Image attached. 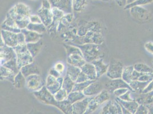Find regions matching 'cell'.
Returning <instances> with one entry per match:
<instances>
[{
  "instance_id": "cell-1",
  "label": "cell",
  "mask_w": 153,
  "mask_h": 114,
  "mask_svg": "<svg viewBox=\"0 0 153 114\" xmlns=\"http://www.w3.org/2000/svg\"><path fill=\"white\" fill-rule=\"evenodd\" d=\"M33 94L41 103L53 106L58 108L64 114H73V104L67 99L62 101H57L54 95L48 91L45 86L38 91L34 92Z\"/></svg>"
},
{
  "instance_id": "cell-2",
  "label": "cell",
  "mask_w": 153,
  "mask_h": 114,
  "mask_svg": "<svg viewBox=\"0 0 153 114\" xmlns=\"http://www.w3.org/2000/svg\"><path fill=\"white\" fill-rule=\"evenodd\" d=\"M31 12L28 6L22 3H18L9 11L7 13L16 21L21 30L26 29L30 24Z\"/></svg>"
},
{
  "instance_id": "cell-3",
  "label": "cell",
  "mask_w": 153,
  "mask_h": 114,
  "mask_svg": "<svg viewBox=\"0 0 153 114\" xmlns=\"http://www.w3.org/2000/svg\"><path fill=\"white\" fill-rule=\"evenodd\" d=\"M73 45L76 46L82 51L83 58L86 62L92 63L96 59L103 57L101 44H85Z\"/></svg>"
},
{
  "instance_id": "cell-4",
  "label": "cell",
  "mask_w": 153,
  "mask_h": 114,
  "mask_svg": "<svg viewBox=\"0 0 153 114\" xmlns=\"http://www.w3.org/2000/svg\"><path fill=\"white\" fill-rule=\"evenodd\" d=\"M13 49L16 54L17 63L19 70L26 65L34 62V58L27 49V44H18Z\"/></svg>"
},
{
  "instance_id": "cell-5",
  "label": "cell",
  "mask_w": 153,
  "mask_h": 114,
  "mask_svg": "<svg viewBox=\"0 0 153 114\" xmlns=\"http://www.w3.org/2000/svg\"><path fill=\"white\" fill-rule=\"evenodd\" d=\"M110 97V93L106 89L98 95L92 96L90 101L88 107L84 114H92L105 102L108 101Z\"/></svg>"
},
{
  "instance_id": "cell-6",
  "label": "cell",
  "mask_w": 153,
  "mask_h": 114,
  "mask_svg": "<svg viewBox=\"0 0 153 114\" xmlns=\"http://www.w3.org/2000/svg\"><path fill=\"white\" fill-rule=\"evenodd\" d=\"M124 68L123 64L120 60L111 59L108 64L106 76L110 79L121 78Z\"/></svg>"
},
{
  "instance_id": "cell-7",
  "label": "cell",
  "mask_w": 153,
  "mask_h": 114,
  "mask_svg": "<svg viewBox=\"0 0 153 114\" xmlns=\"http://www.w3.org/2000/svg\"><path fill=\"white\" fill-rule=\"evenodd\" d=\"M44 82L40 75L35 74L26 78V87L32 92L40 90L45 86Z\"/></svg>"
},
{
  "instance_id": "cell-8",
  "label": "cell",
  "mask_w": 153,
  "mask_h": 114,
  "mask_svg": "<svg viewBox=\"0 0 153 114\" xmlns=\"http://www.w3.org/2000/svg\"><path fill=\"white\" fill-rule=\"evenodd\" d=\"M16 58V53L12 47H9L4 44L2 39L1 38L0 46V61L1 66H3L7 61Z\"/></svg>"
},
{
  "instance_id": "cell-9",
  "label": "cell",
  "mask_w": 153,
  "mask_h": 114,
  "mask_svg": "<svg viewBox=\"0 0 153 114\" xmlns=\"http://www.w3.org/2000/svg\"><path fill=\"white\" fill-rule=\"evenodd\" d=\"M105 89L107 90L110 94L113 93L115 90L120 89H127L131 91H133L130 85L125 82L122 78L110 79L108 82L105 83Z\"/></svg>"
},
{
  "instance_id": "cell-10",
  "label": "cell",
  "mask_w": 153,
  "mask_h": 114,
  "mask_svg": "<svg viewBox=\"0 0 153 114\" xmlns=\"http://www.w3.org/2000/svg\"><path fill=\"white\" fill-rule=\"evenodd\" d=\"M1 38L7 46L14 48L19 44L18 33L1 30Z\"/></svg>"
},
{
  "instance_id": "cell-11",
  "label": "cell",
  "mask_w": 153,
  "mask_h": 114,
  "mask_svg": "<svg viewBox=\"0 0 153 114\" xmlns=\"http://www.w3.org/2000/svg\"><path fill=\"white\" fill-rule=\"evenodd\" d=\"M103 90L105 87L102 83L96 80L91 83L83 93L86 96H94L100 94Z\"/></svg>"
},
{
  "instance_id": "cell-12",
  "label": "cell",
  "mask_w": 153,
  "mask_h": 114,
  "mask_svg": "<svg viewBox=\"0 0 153 114\" xmlns=\"http://www.w3.org/2000/svg\"><path fill=\"white\" fill-rule=\"evenodd\" d=\"M100 114H122L121 106L117 100L108 101Z\"/></svg>"
},
{
  "instance_id": "cell-13",
  "label": "cell",
  "mask_w": 153,
  "mask_h": 114,
  "mask_svg": "<svg viewBox=\"0 0 153 114\" xmlns=\"http://www.w3.org/2000/svg\"><path fill=\"white\" fill-rule=\"evenodd\" d=\"M67 64L81 68L86 63L82 53V51L70 54L67 56Z\"/></svg>"
},
{
  "instance_id": "cell-14",
  "label": "cell",
  "mask_w": 153,
  "mask_h": 114,
  "mask_svg": "<svg viewBox=\"0 0 153 114\" xmlns=\"http://www.w3.org/2000/svg\"><path fill=\"white\" fill-rule=\"evenodd\" d=\"M51 7H57L65 13H71L73 10V0H49Z\"/></svg>"
},
{
  "instance_id": "cell-15",
  "label": "cell",
  "mask_w": 153,
  "mask_h": 114,
  "mask_svg": "<svg viewBox=\"0 0 153 114\" xmlns=\"http://www.w3.org/2000/svg\"><path fill=\"white\" fill-rule=\"evenodd\" d=\"M1 28V30L15 33H19L21 32V30L18 27L14 19L8 14H7L6 19L2 23Z\"/></svg>"
},
{
  "instance_id": "cell-16",
  "label": "cell",
  "mask_w": 153,
  "mask_h": 114,
  "mask_svg": "<svg viewBox=\"0 0 153 114\" xmlns=\"http://www.w3.org/2000/svg\"><path fill=\"white\" fill-rule=\"evenodd\" d=\"M92 96H86L82 100L73 104V114H84L86 111Z\"/></svg>"
},
{
  "instance_id": "cell-17",
  "label": "cell",
  "mask_w": 153,
  "mask_h": 114,
  "mask_svg": "<svg viewBox=\"0 0 153 114\" xmlns=\"http://www.w3.org/2000/svg\"><path fill=\"white\" fill-rule=\"evenodd\" d=\"M37 15L40 17L42 24L48 27L53 21V16L51 9H45L41 7L37 12Z\"/></svg>"
},
{
  "instance_id": "cell-18",
  "label": "cell",
  "mask_w": 153,
  "mask_h": 114,
  "mask_svg": "<svg viewBox=\"0 0 153 114\" xmlns=\"http://www.w3.org/2000/svg\"><path fill=\"white\" fill-rule=\"evenodd\" d=\"M131 14L132 16L138 21H145L150 18V14L146 9L140 7H134L131 9Z\"/></svg>"
},
{
  "instance_id": "cell-19",
  "label": "cell",
  "mask_w": 153,
  "mask_h": 114,
  "mask_svg": "<svg viewBox=\"0 0 153 114\" xmlns=\"http://www.w3.org/2000/svg\"><path fill=\"white\" fill-rule=\"evenodd\" d=\"M20 71L25 78L35 74H41V70L38 65L34 62L26 65L20 69Z\"/></svg>"
},
{
  "instance_id": "cell-20",
  "label": "cell",
  "mask_w": 153,
  "mask_h": 114,
  "mask_svg": "<svg viewBox=\"0 0 153 114\" xmlns=\"http://www.w3.org/2000/svg\"><path fill=\"white\" fill-rule=\"evenodd\" d=\"M21 32L24 34L25 38L26 44H30L37 42L42 39L43 35L37 33L36 32L24 29L21 30Z\"/></svg>"
},
{
  "instance_id": "cell-21",
  "label": "cell",
  "mask_w": 153,
  "mask_h": 114,
  "mask_svg": "<svg viewBox=\"0 0 153 114\" xmlns=\"http://www.w3.org/2000/svg\"><path fill=\"white\" fill-rule=\"evenodd\" d=\"M82 72L86 74L89 78V80L96 81L97 80V74L95 66L92 63L86 62L81 68Z\"/></svg>"
},
{
  "instance_id": "cell-22",
  "label": "cell",
  "mask_w": 153,
  "mask_h": 114,
  "mask_svg": "<svg viewBox=\"0 0 153 114\" xmlns=\"http://www.w3.org/2000/svg\"><path fill=\"white\" fill-rule=\"evenodd\" d=\"M92 64L95 66L98 79L107 73L108 64H106L103 62V58L96 59L92 62Z\"/></svg>"
},
{
  "instance_id": "cell-23",
  "label": "cell",
  "mask_w": 153,
  "mask_h": 114,
  "mask_svg": "<svg viewBox=\"0 0 153 114\" xmlns=\"http://www.w3.org/2000/svg\"><path fill=\"white\" fill-rule=\"evenodd\" d=\"M27 47L30 53L31 54L33 57L34 58L36 56H38V54L40 53L41 50L44 42L42 39H41L37 42L35 43H30V44H27Z\"/></svg>"
},
{
  "instance_id": "cell-24",
  "label": "cell",
  "mask_w": 153,
  "mask_h": 114,
  "mask_svg": "<svg viewBox=\"0 0 153 114\" xmlns=\"http://www.w3.org/2000/svg\"><path fill=\"white\" fill-rule=\"evenodd\" d=\"M81 72L82 70L80 67L67 64L66 76H69L70 79H71L75 82Z\"/></svg>"
},
{
  "instance_id": "cell-25",
  "label": "cell",
  "mask_w": 153,
  "mask_h": 114,
  "mask_svg": "<svg viewBox=\"0 0 153 114\" xmlns=\"http://www.w3.org/2000/svg\"><path fill=\"white\" fill-rule=\"evenodd\" d=\"M1 80H7L13 83L16 74L12 70L4 66H1Z\"/></svg>"
},
{
  "instance_id": "cell-26",
  "label": "cell",
  "mask_w": 153,
  "mask_h": 114,
  "mask_svg": "<svg viewBox=\"0 0 153 114\" xmlns=\"http://www.w3.org/2000/svg\"><path fill=\"white\" fill-rule=\"evenodd\" d=\"M116 100L121 104L123 107L127 109L128 111L134 114L136 112L137 108L139 107V104L135 101H125L120 99L119 98H117Z\"/></svg>"
},
{
  "instance_id": "cell-27",
  "label": "cell",
  "mask_w": 153,
  "mask_h": 114,
  "mask_svg": "<svg viewBox=\"0 0 153 114\" xmlns=\"http://www.w3.org/2000/svg\"><path fill=\"white\" fill-rule=\"evenodd\" d=\"M150 82L151 81L141 82L139 81H135L129 83V85L134 92L142 93L143 90L146 88L147 86Z\"/></svg>"
},
{
  "instance_id": "cell-28",
  "label": "cell",
  "mask_w": 153,
  "mask_h": 114,
  "mask_svg": "<svg viewBox=\"0 0 153 114\" xmlns=\"http://www.w3.org/2000/svg\"><path fill=\"white\" fill-rule=\"evenodd\" d=\"M13 84L17 89H22L26 86V78L20 71L14 77Z\"/></svg>"
},
{
  "instance_id": "cell-29",
  "label": "cell",
  "mask_w": 153,
  "mask_h": 114,
  "mask_svg": "<svg viewBox=\"0 0 153 114\" xmlns=\"http://www.w3.org/2000/svg\"><path fill=\"white\" fill-rule=\"evenodd\" d=\"M86 96L83 94V92L80 91H71L68 94L67 100L72 104L77 101L82 100Z\"/></svg>"
},
{
  "instance_id": "cell-30",
  "label": "cell",
  "mask_w": 153,
  "mask_h": 114,
  "mask_svg": "<svg viewBox=\"0 0 153 114\" xmlns=\"http://www.w3.org/2000/svg\"><path fill=\"white\" fill-rule=\"evenodd\" d=\"M26 29L27 30H31L33 32H36L39 34H43L47 32V27L42 23L41 24H33L30 22V24L27 26Z\"/></svg>"
},
{
  "instance_id": "cell-31",
  "label": "cell",
  "mask_w": 153,
  "mask_h": 114,
  "mask_svg": "<svg viewBox=\"0 0 153 114\" xmlns=\"http://www.w3.org/2000/svg\"><path fill=\"white\" fill-rule=\"evenodd\" d=\"M134 70V66H130L125 67L123 71L121 78L128 84L129 83H130L133 81L132 76H133V73Z\"/></svg>"
},
{
  "instance_id": "cell-32",
  "label": "cell",
  "mask_w": 153,
  "mask_h": 114,
  "mask_svg": "<svg viewBox=\"0 0 153 114\" xmlns=\"http://www.w3.org/2000/svg\"><path fill=\"white\" fill-rule=\"evenodd\" d=\"M88 5V0H73V10L76 12H82Z\"/></svg>"
},
{
  "instance_id": "cell-33",
  "label": "cell",
  "mask_w": 153,
  "mask_h": 114,
  "mask_svg": "<svg viewBox=\"0 0 153 114\" xmlns=\"http://www.w3.org/2000/svg\"><path fill=\"white\" fill-rule=\"evenodd\" d=\"M63 81H64V78L62 76H61L57 78V81L53 84L46 87V88L51 94L53 95H54L59 90L62 89Z\"/></svg>"
},
{
  "instance_id": "cell-34",
  "label": "cell",
  "mask_w": 153,
  "mask_h": 114,
  "mask_svg": "<svg viewBox=\"0 0 153 114\" xmlns=\"http://www.w3.org/2000/svg\"><path fill=\"white\" fill-rule=\"evenodd\" d=\"M76 82L73 81L71 79L67 76H66L65 78H64V81H63V83H62V89H64L67 91L68 94L71 93L75 85Z\"/></svg>"
},
{
  "instance_id": "cell-35",
  "label": "cell",
  "mask_w": 153,
  "mask_h": 114,
  "mask_svg": "<svg viewBox=\"0 0 153 114\" xmlns=\"http://www.w3.org/2000/svg\"><path fill=\"white\" fill-rule=\"evenodd\" d=\"M134 68L137 71L143 74H153V69L144 64H134Z\"/></svg>"
},
{
  "instance_id": "cell-36",
  "label": "cell",
  "mask_w": 153,
  "mask_h": 114,
  "mask_svg": "<svg viewBox=\"0 0 153 114\" xmlns=\"http://www.w3.org/2000/svg\"><path fill=\"white\" fill-rule=\"evenodd\" d=\"M3 66L8 68L9 69L12 70L16 74H17L20 71L17 65L16 58H13L10 61H7V63H5Z\"/></svg>"
},
{
  "instance_id": "cell-37",
  "label": "cell",
  "mask_w": 153,
  "mask_h": 114,
  "mask_svg": "<svg viewBox=\"0 0 153 114\" xmlns=\"http://www.w3.org/2000/svg\"><path fill=\"white\" fill-rule=\"evenodd\" d=\"M94 81H88L84 82L76 83L74 86V88L72 91H80L83 92V91L86 89L90 84Z\"/></svg>"
},
{
  "instance_id": "cell-38",
  "label": "cell",
  "mask_w": 153,
  "mask_h": 114,
  "mask_svg": "<svg viewBox=\"0 0 153 114\" xmlns=\"http://www.w3.org/2000/svg\"><path fill=\"white\" fill-rule=\"evenodd\" d=\"M68 93L64 89H61L57 92L54 96L56 100L58 101H62L67 99L68 96Z\"/></svg>"
},
{
  "instance_id": "cell-39",
  "label": "cell",
  "mask_w": 153,
  "mask_h": 114,
  "mask_svg": "<svg viewBox=\"0 0 153 114\" xmlns=\"http://www.w3.org/2000/svg\"><path fill=\"white\" fill-rule=\"evenodd\" d=\"M51 12L53 13V19L61 20L66 14V13H65L64 11H62V10L58 9L57 7H51Z\"/></svg>"
},
{
  "instance_id": "cell-40",
  "label": "cell",
  "mask_w": 153,
  "mask_h": 114,
  "mask_svg": "<svg viewBox=\"0 0 153 114\" xmlns=\"http://www.w3.org/2000/svg\"><path fill=\"white\" fill-rule=\"evenodd\" d=\"M152 1H153V0H138L137 1H134V2H133L130 4H128L127 5H126V7H125V9H128L130 7H137L140 5H143V4H146L147 3H150Z\"/></svg>"
},
{
  "instance_id": "cell-41",
  "label": "cell",
  "mask_w": 153,
  "mask_h": 114,
  "mask_svg": "<svg viewBox=\"0 0 153 114\" xmlns=\"http://www.w3.org/2000/svg\"><path fill=\"white\" fill-rule=\"evenodd\" d=\"M53 68L55 69L58 72H59L62 75L65 70V66L62 62H58L54 64Z\"/></svg>"
},
{
  "instance_id": "cell-42",
  "label": "cell",
  "mask_w": 153,
  "mask_h": 114,
  "mask_svg": "<svg viewBox=\"0 0 153 114\" xmlns=\"http://www.w3.org/2000/svg\"><path fill=\"white\" fill-rule=\"evenodd\" d=\"M149 110L145 105L140 104L134 114H149Z\"/></svg>"
},
{
  "instance_id": "cell-43",
  "label": "cell",
  "mask_w": 153,
  "mask_h": 114,
  "mask_svg": "<svg viewBox=\"0 0 153 114\" xmlns=\"http://www.w3.org/2000/svg\"><path fill=\"white\" fill-rule=\"evenodd\" d=\"M130 95H131V91L128 90L125 94H124L121 95V96H120L119 98L121 100L125 101H134L133 99L131 98Z\"/></svg>"
},
{
  "instance_id": "cell-44",
  "label": "cell",
  "mask_w": 153,
  "mask_h": 114,
  "mask_svg": "<svg viewBox=\"0 0 153 114\" xmlns=\"http://www.w3.org/2000/svg\"><path fill=\"white\" fill-rule=\"evenodd\" d=\"M88 81H89V78L86 74H85L83 72H81V74H79V76L77 78L76 83L84 82H86Z\"/></svg>"
},
{
  "instance_id": "cell-45",
  "label": "cell",
  "mask_w": 153,
  "mask_h": 114,
  "mask_svg": "<svg viewBox=\"0 0 153 114\" xmlns=\"http://www.w3.org/2000/svg\"><path fill=\"white\" fill-rule=\"evenodd\" d=\"M57 78H56V77L49 74L48 76H47V78H46V82L45 86L48 87V86H49L51 84H53L54 83L57 81Z\"/></svg>"
},
{
  "instance_id": "cell-46",
  "label": "cell",
  "mask_w": 153,
  "mask_h": 114,
  "mask_svg": "<svg viewBox=\"0 0 153 114\" xmlns=\"http://www.w3.org/2000/svg\"><path fill=\"white\" fill-rule=\"evenodd\" d=\"M30 21L33 24H41V19L38 15H31L30 17Z\"/></svg>"
},
{
  "instance_id": "cell-47",
  "label": "cell",
  "mask_w": 153,
  "mask_h": 114,
  "mask_svg": "<svg viewBox=\"0 0 153 114\" xmlns=\"http://www.w3.org/2000/svg\"><path fill=\"white\" fill-rule=\"evenodd\" d=\"M128 90H128V89H118V90H115L113 94H114V95L117 98H119V97L121 96V95L124 94H125V93L128 91Z\"/></svg>"
},
{
  "instance_id": "cell-48",
  "label": "cell",
  "mask_w": 153,
  "mask_h": 114,
  "mask_svg": "<svg viewBox=\"0 0 153 114\" xmlns=\"http://www.w3.org/2000/svg\"><path fill=\"white\" fill-rule=\"evenodd\" d=\"M18 41L19 44H26L25 36L22 32L18 33Z\"/></svg>"
},
{
  "instance_id": "cell-49",
  "label": "cell",
  "mask_w": 153,
  "mask_h": 114,
  "mask_svg": "<svg viewBox=\"0 0 153 114\" xmlns=\"http://www.w3.org/2000/svg\"><path fill=\"white\" fill-rule=\"evenodd\" d=\"M49 75H51L52 76L56 77V78H59V77L61 76V74L59 72H58L55 69H54V68H52L51 70H49Z\"/></svg>"
},
{
  "instance_id": "cell-50",
  "label": "cell",
  "mask_w": 153,
  "mask_h": 114,
  "mask_svg": "<svg viewBox=\"0 0 153 114\" xmlns=\"http://www.w3.org/2000/svg\"><path fill=\"white\" fill-rule=\"evenodd\" d=\"M145 47L149 53L153 55V42H149L145 44Z\"/></svg>"
},
{
  "instance_id": "cell-51",
  "label": "cell",
  "mask_w": 153,
  "mask_h": 114,
  "mask_svg": "<svg viewBox=\"0 0 153 114\" xmlns=\"http://www.w3.org/2000/svg\"><path fill=\"white\" fill-rule=\"evenodd\" d=\"M152 91H153V80L149 83V84L147 86L146 88L143 90V91L142 93H147L151 92Z\"/></svg>"
},
{
  "instance_id": "cell-52",
  "label": "cell",
  "mask_w": 153,
  "mask_h": 114,
  "mask_svg": "<svg viewBox=\"0 0 153 114\" xmlns=\"http://www.w3.org/2000/svg\"><path fill=\"white\" fill-rule=\"evenodd\" d=\"M42 7L45 8V9H51V7H52L51 4L50 3L49 1H48V0L43 1Z\"/></svg>"
},
{
  "instance_id": "cell-53",
  "label": "cell",
  "mask_w": 153,
  "mask_h": 114,
  "mask_svg": "<svg viewBox=\"0 0 153 114\" xmlns=\"http://www.w3.org/2000/svg\"><path fill=\"white\" fill-rule=\"evenodd\" d=\"M117 4L120 6V7H125L126 5V4H127L126 0H115Z\"/></svg>"
},
{
  "instance_id": "cell-54",
  "label": "cell",
  "mask_w": 153,
  "mask_h": 114,
  "mask_svg": "<svg viewBox=\"0 0 153 114\" xmlns=\"http://www.w3.org/2000/svg\"><path fill=\"white\" fill-rule=\"evenodd\" d=\"M121 106L122 110V114H132L131 112H130L129 111H128V110L126 109L124 107H123L121 104Z\"/></svg>"
},
{
  "instance_id": "cell-55",
  "label": "cell",
  "mask_w": 153,
  "mask_h": 114,
  "mask_svg": "<svg viewBox=\"0 0 153 114\" xmlns=\"http://www.w3.org/2000/svg\"><path fill=\"white\" fill-rule=\"evenodd\" d=\"M149 111V113L150 114H153V105H146V106Z\"/></svg>"
},
{
  "instance_id": "cell-56",
  "label": "cell",
  "mask_w": 153,
  "mask_h": 114,
  "mask_svg": "<svg viewBox=\"0 0 153 114\" xmlns=\"http://www.w3.org/2000/svg\"><path fill=\"white\" fill-rule=\"evenodd\" d=\"M135 0H126V2H127V4H130L133 2H134Z\"/></svg>"
},
{
  "instance_id": "cell-57",
  "label": "cell",
  "mask_w": 153,
  "mask_h": 114,
  "mask_svg": "<svg viewBox=\"0 0 153 114\" xmlns=\"http://www.w3.org/2000/svg\"><path fill=\"white\" fill-rule=\"evenodd\" d=\"M29 114H42V113H39V112H37V111H36V112H34V111H33L32 112H31L30 113H29Z\"/></svg>"
},
{
  "instance_id": "cell-58",
  "label": "cell",
  "mask_w": 153,
  "mask_h": 114,
  "mask_svg": "<svg viewBox=\"0 0 153 114\" xmlns=\"http://www.w3.org/2000/svg\"></svg>"
},
{
  "instance_id": "cell-59",
  "label": "cell",
  "mask_w": 153,
  "mask_h": 114,
  "mask_svg": "<svg viewBox=\"0 0 153 114\" xmlns=\"http://www.w3.org/2000/svg\"></svg>"
}]
</instances>
